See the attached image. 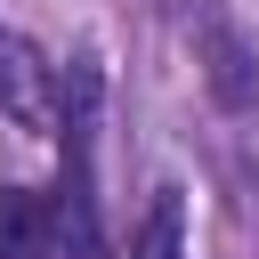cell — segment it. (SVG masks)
I'll return each instance as SVG.
<instances>
[{"label":"cell","mask_w":259,"mask_h":259,"mask_svg":"<svg viewBox=\"0 0 259 259\" xmlns=\"http://www.w3.org/2000/svg\"><path fill=\"white\" fill-rule=\"evenodd\" d=\"M57 113H65V81H57V65H49L16 24H0V121H16L24 138H49Z\"/></svg>","instance_id":"1"},{"label":"cell","mask_w":259,"mask_h":259,"mask_svg":"<svg viewBox=\"0 0 259 259\" xmlns=\"http://www.w3.org/2000/svg\"><path fill=\"white\" fill-rule=\"evenodd\" d=\"M65 251V210L40 186H0V259H57Z\"/></svg>","instance_id":"2"},{"label":"cell","mask_w":259,"mask_h":259,"mask_svg":"<svg viewBox=\"0 0 259 259\" xmlns=\"http://www.w3.org/2000/svg\"><path fill=\"white\" fill-rule=\"evenodd\" d=\"M202 81H210L219 105H251V97H259V57H251V40H243L227 16L202 24Z\"/></svg>","instance_id":"3"},{"label":"cell","mask_w":259,"mask_h":259,"mask_svg":"<svg viewBox=\"0 0 259 259\" xmlns=\"http://www.w3.org/2000/svg\"><path fill=\"white\" fill-rule=\"evenodd\" d=\"M130 259H186V202H178V186H154L146 219L130 227Z\"/></svg>","instance_id":"4"}]
</instances>
